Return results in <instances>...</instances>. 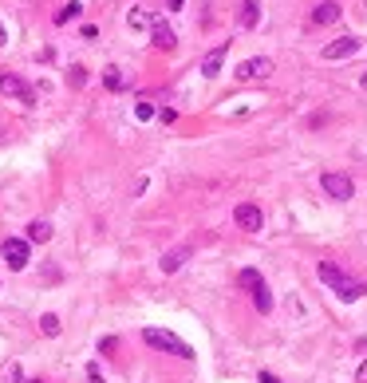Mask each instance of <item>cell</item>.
Listing matches in <instances>:
<instances>
[{"label":"cell","instance_id":"2","mask_svg":"<svg viewBox=\"0 0 367 383\" xmlns=\"http://www.w3.org/2000/svg\"><path fill=\"white\" fill-rule=\"evenodd\" d=\"M143 340L150 344V348H158V351L182 356V360H193V348H190V344H186V340H178L174 332H166V328H143Z\"/></svg>","mask_w":367,"mask_h":383},{"label":"cell","instance_id":"27","mask_svg":"<svg viewBox=\"0 0 367 383\" xmlns=\"http://www.w3.org/2000/svg\"><path fill=\"white\" fill-rule=\"evenodd\" d=\"M166 4H170V8H174V12H178V8H182V4H186V0H166Z\"/></svg>","mask_w":367,"mask_h":383},{"label":"cell","instance_id":"11","mask_svg":"<svg viewBox=\"0 0 367 383\" xmlns=\"http://www.w3.org/2000/svg\"><path fill=\"white\" fill-rule=\"evenodd\" d=\"M186 261H190V245H178V249H170V253H162V272L170 277V272H178Z\"/></svg>","mask_w":367,"mask_h":383},{"label":"cell","instance_id":"26","mask_svg":"<svg viewBox=\"0 0 367 383\" xmlns=\"http://www.w3.org/2000/svg\"><path fill=\"white\" fill-rule=\"evenodd\" d=\"M4 44H8V32H4V24H0V48H4Z\"/></svg>","mask_w":367,"mask_h":383},{"label":"cell","instance_id":"4","mask_svg":"<svg viewBox=\"0 0 367 383\" xmlns=\"http://www.w3.org/2000/svg\"><path fill=\"white\" fill-rule=\"evenodd\" d=\"M0 257H4V265L8 269H28V261H32V241L24 237H8L4 245H0Z\"/></svg>","mask_w":367,"mask_h":383},{"label":"cell","instance_id":"17","mask_svg":"<svg viewBox=\"0 0 367 383\" xmlns=\"http://www.w3.org/2000/svg\"><path fill=\"white\" fill-rule=\"evenodd\" d=\"M80 12H83V4H75V0H71V4H64V8L56 12V24H71Z\"/></svg>","mask_w":367,"mask_h":383},{"label":"cell","instance_id":"13","mask_svg":"<svg viewBox=\"0 0 367 383\" xmlns=\"http://www.w3.org/2000/svg\"><path fill=\"white\" fill-rule=\"evenodd\" d=\"M237 24L241 28H257V24H261V4H257V0H241Z\"/></svg>","mask_w":367,"mask_h":383},{"label":"cell","instance_id":"15","mask_svg":"<svg viewBox=\"0 0 367 383\" xmlns=\"http://www.w3.org/2000/svg\"><path fill=\"white\" fill-rule=\"evenodd\" d=\"M150 20H154V16H150V12H143V8H130L127 24H130V28H134V32H143V28H146V32H150Z\"/></svg>","mask_w":367,"mask_h":383},{"label":"cell","instance_id":"25","mask_svg":"<svg viewBox=\"0 0 367 383\" xmlns=\"http://www.w3.org/2000/svg\"><path fill=\"white\" fill-rule=\"evenodd\" d=\"M261 383H281V380H276L272 371H261Z\"/></svg>","mask_w":367,"mask_h":383},{"label":"cell","instance_id":"6","mask_svg":"<svg viewBox=\"0 0 367 383\" xmlns=\"http://www.w3.org/2000/svg\"><path fill=\"white\" fill-rule=\"evenodd\" d=\"M320 186H324V194H328L332 202H348L351 194H355V182H351L348 174H340V170H328V174L320 178Z\"/></svg>","mask_w":367,"mask_h":383},{"label":"cell","instance_id":"8","mask_svg":"<svg viewBox=\"0 0 367 383\" xmlns=\"http://www.w3.org/2000/svg\"><path fill=\"white\" fill-rule=\"evenodd\" d=\"M272 76V60L269 56H253V60H245V64L237 67V80H269Z\"/></svg>","mask_w":367,"mask_h":383},{"label":"cell","instance_id":"23","mask_svg":"<svg viewBox=\"0 0 367 383\" xmlns=\"http://www.w3.org/2000/svg\"><path fill=\"white\" fill-rule=\"evenodd\" d=\"M83 40H99V28H95V24H83Z\"/></svg>","mask_w":367,"mask_h":383},{"label":"cell","instance_id":"24","mask_svg":"<svg viewBox=\"0 0 367 383\" xmlns=\"http://www.w3.org/2000/svg\"><path fill=\"white\" fill-rule=\"evenodd\" d=\"M355 383H367V360L359 364V371H355Z\"/></svg>","mask_w":367,"mask_h":383},{"label":"cell","instance_id":"1","mask_svg":"<svg viewBox=\"0 0 367 383\" xmlns=\"http://www.w3.org/2000/svg\"><path fill=\"white\" fill-rule=\"evenodd\" d=\"M320 281L332 288L340 301H359V297H367V285H364V281L348 277V272L340 269L335 261H320Z\"/></svg>","mask_w":367,"mask_h":383},{"label":"cell","instance_id":"14","mask_svg":"<svg viewBox=\"0 0 367 383\" xmlns=\"http://www.w3.org/2000/svg\"><path fill=\"white\" fill-rule=\"evenodd\" d=\"M335 20H340V4L335 0H324V4L312 8V24H335Z\"/></svg>","mask_w":367,"mask_h":383},{"label":"cell","instance_id":"10","mask_svg":"<svg viewBox=\"0 0 367 383\" xmlns=\"http://www.w3.org/2000/svg\"><path fill=\"white\" fill-rule=\"evenodd\" d=\"M150 40H154V48H162V51H174V44H178L174 28H170V24H166L162 16L150 20Z\"/></svg>","mask_w":367,"mask_h":383},{"label":"cell","instance_id":"7","mask_svg":"<svg viewBox=\"0 0 367 383\" xmlns=\"http://www.w3.org/2000/svg\"><path fill=\"white\" fill-rule=\"evenodd\" d=\"M233 222H237L245 233H261V225H265V213H261V206H253V202H241V206L233 209Z\"/></svg>","mask_w":367,"mask_h":383},{"label":"cell","instance_id":"18","mask_svg":"<svg viewBox=\"0 0 367 383\" xmlns=\"http://www.w3.org/2000/svg\"><path fill=\"white\" fill-rule=\"evenodd\" d=\"M40 332H44V336H60V316H56V312H44V316H40Z\"/></svg>","mask_w":367,"mask_h":383},{"label":"cell","instance_id":"9","mask_svg":"<svg viewBox=\"0 0 367 383\" xmlns=\"http://www.w3.org/2000/svg\"><path fill=\"white\" fill-rule=\"evenodd\" d=\"M359 51V40L355 36H340V40H332V44H324V60H348V56H355Z\"/></svg>","mask_w":367,"mask_h":383},{"label":"cell","instance_id":"22","mask_svg":"<svg viewBox=\"0 0 367 383\" xmlns=\"http://www.w3.org/2000/svg\"><path fill=\"white\" fill-rule=\"evenodd\" d=\"M87 383H103V371L95 364H87Z\"/></svg>","mask_w":367,"mask_h":383},{"label":"cell","instance_id":"21","mask_svg":"<svg viewBox=\"0 0 367 383\" xmlns=\"http://www.w3.org/2000/svg\"><path fill=\"white\" fill-rule=\"evenodd\" d=\"M134 119H143V123H146V119H154V107H150V103L143 99V103L134 107Z\"/></svg>","mask_w":367,"mask_h":383},{"label":"cell","instance_id":"29","mask_svg":"<svg viewBox=\"0 0 367 383\" xmlns=\"http://www.w3.org/2000/svg\"><path fill=\"white\" fill-rule=\"evenodd\" d=\"M32 383H40V380H32Z\"/></svg>","mask_w":367,"mask_h":383},{"label":"cell","instance_id":"28","mask_svg":"<svg viewBox=\"0 0 367 383\" xmlns=\"http://www.w3.org/2000/svg\"><path fill=\"white\" fill-rule=\"evenodd\" d=\"M359 87H364V91H367V71H364V76H359Z\"/></svg>","mask_w":367,"mask_h":383},{"label":"cell","instance_id":"12","mask_svg":"<svg viewBox=\"0 0 367 383\" xmlns=\"http://www.w3.org/2000/svg\"><path fill=\"white\" fill-rule=\"evenodd\" d=\"M225 51H229V44H217V48H213V51L206 56V60H202V76H206V80H213V76L222 71V64H225Z\"/></svg>","mask_w":367,"mask_h":383},{"label":"cell","instance_id":"20","mask_svg":"<svg viewBox=\"0 0 367 383\" xmlns=\"http://www.w3.org/2000/svg\"><path fill=\"white\" fill-rule=\"evenodd\" d=\"M103 83H107V91H119L123 80H119V67H103Z\"/></svg>","mask_w":367,"mask_h":383},{"label":"cell","instance_id":"5","mask_svg":"<svg viewBox=\"0 0 367 383\" xmlns=\"http://www.w3.org/2000/svg\"><path fill=\"white\" fill-rule=\"evenodd\" d=\"M0 95L16 99V103H24V107H32L36 103V91L28 87V80H20L16 71H0Z\"/></svg>","mask_w":367,"mask_h":383},{"label":"cell","instance_id":"16","mask_svg":"<svg viewBox=\"0 0 367 383\" xmlns=\"http://www.w3.org/2000/svg\"><path fill=\"white\" fill-rule=\"evenodd\" d=\"M24 241H36V245H40V241H51V225L48 222H32L28 225V237Z\"/></svg>","mask_w":367,"mask_h":383},{"label":"cell","instance_id":"3","mask_svg":"<svg viewBox=\"0 0 367 383\" xmlns=\"http://www.w3.org/2000/svg\"><path fill=\"white\" fill-rule=\"evenodd\" d=\"M237 281L253 292L257 312H272V292H269V285H265V277H261V272H257V269H241Z\"/></svg>","mask_w":367,"mask_h":383},{"label":"cell","instance_id":"19","mask_svg":"<svg viewBox=\"0 0 367 383\" xmlns=\"http://www.w3.org/2000/svg\"><path fill=\"white\" fill-rule=\"evenodd\" d=\"M67 83H71V87H83V83H87V67L71 64V67H67Z\"/></svg>","mask_w":367,"mask_h":383}]
</instances>
